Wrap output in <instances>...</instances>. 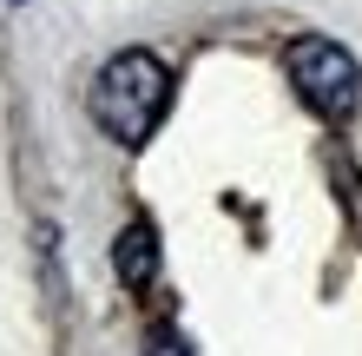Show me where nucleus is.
<instances>
[{"instance_id":"obj_2","label":"nucleus","mask_w":362,"mask_h":356,"mask_svg":"<svg viewBox=\"0 0 362 356\" xmlns=\"http://www.w3.org/2000/svg\"><path fill=\"white\" fill-rule=\"evenodd\" d=\"M290 86H296V99H303L316 119H329V125L356 119L362 73H356L349 47H336V40H323V33H310V40L290 47Z\"/></svg>"},{"instance_id":"obj_4","label":"nucleus","mask_w":362,"mask_h":356,"mask_svg":"<svg viewBox=\"0 0 362 356\" xmlns=\"http://www.w3.org/2000/svg\"><path fill=\"white\" fill-rule=\"evenodd\" d=\"M145 356H191V343L178 337L172 323H158V330H152V343H145Z\"/></svg>"},{"instance_id":"obj_3","label":"nucleus","mask_w":362,"mask_h":356,"mask_svg":"<svg viewBox=\"0 0 362 356\" xmlns=\"http://www.w3.org/2000/svg\"><path fill=\"white\" fill-rule=\"evenodd\" d=\"M112 264H119V284H125V290H145V284L158 277V231H152L145 218L125 224L119 244H112Z\"/></svg>"},{"instance_id":"obj_1","label":"nucleus","mask_w":362,"mask_h":356,"mask_svg":"<svg viewBox=\"0 0 362 356\" xmlns=\"http://www.w3.org/2000/svg\"><path fill=\"white\" fill-rule=\"evenodd\" d=\"M165 106H172V73H165L158 53H145V47L112 53L99 67V79H93V119L119 145H145L158 132Z\"/></svg>"}]
</instances>
